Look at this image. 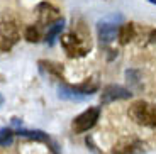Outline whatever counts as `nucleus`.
<instances>
[{
  "label": "nucleus",
  "mask_w": 156,
  "mask_h": 154,
  "mask_svg": "<svg viewBox=\"0 0 156 154\" xmlns=\"http://www.w3.org/2000/svg\"><path fill=\"white\" fill-rule=\"evenodd\" d=\"M131 95H133V93L121 85H107L105 88L102 90L100 102H102V105H107V103H112V102H115V100L131 98Z\"/></svg>",
  "instance_id": "nucleus-6"
},
{
  "label": "nucleus",
  "mask_w": 156,
  "mask_h": 154,
  "mask_svg": "<svg viewBox=\"0 0 156 154\" xmlns=\"http://www.w3.org/2000/svg\"><path fill=\"white\" fill-rule=\"evenodd\" d=\"M14 135H16V132L12 129H0V146H10L12 141H14Z\"/></svg>",
  "instance_id": "nucleus-12"
},
{
  "label": "nucleus",
  "mask_w": 156,
  "mask_h": 154,
  "mask_svg": "<svg viewBox=\"0 0 156 154\" xmlns=\"http://www.w3.org/2000/svg\"><path fill=\"white\" fill-rule=\"evenodd\" d=\"M127 115L137 125L156 129V107L153 103H149V102H144V100L134 102L129 107Z\"/></svg>",
  "instance_id": "nucleus-1"
},
{
  "label": "nucleus",
  "mask_w": 156,
  "mask_h": 154,
  "mask_svg": "<svg viewBox=\"0 0 156 154\" xmlns=\"http://www.w3.org/2000/svg\"><path fill=\"white\" fill-rule=\"evenodd\" d=\"M0 41H4V39H0ZM0 47H4V46H2V44H0Z\"/></svg>",
  "instance_id": "nucleus-16"
},
{
  "label": "nucleus",
  "mask_w": 156,
  "mask_h": 154,
  "mask_svg": "<svg viewBox=\"0 0 156 154\" xmlns=\"http://www.w3.org/2000/svg\"><path fill=\"white\" fill-rule=\"evenodd\" d=\"M149 2H151V4H154V5H156V0H149Z\"/></svg>",
  "instance_id": "nucleus-15"
},
{
  "label": "nucleus",
  "mask_w": 156,
  "mask_h": 154,
  "mask_svg": "<svg viewBox=\"0 0 156 154\" xmlns=\"http://www.w3.org/2000/svg\"><path fill=\"white\" fill-rule=\"evenodd\" d=\"M98 117H100V108L90 107V108H87L85 112H82L80 115L75 117L71 127H73V131L76 132V134H83V132L90 131V129L97 124Z\"/></svg>",
  "instance_id": "nucleus-2"
},
{
  "label": "nucleus",
  "mask_w": 156,
  "mask_h": 154,
  "mask_svg": "<svg viewBox=\"0 0 156 154\" xmlns=\"http://www.w3.org/2000/svg\"><path fill=\"white\" fill-rule=\"evenodd\" d=\"M143 142L136 137H124L112 147V154H139L143 151Z\"/></svg>",
  "instance_id": "nucleus-7"
},
{
  "label": "nucleus",
  "mask_w": 156,
  "mask_h": 154,
  "mask_svg": "<svg viewBox=\"0 0 156 154\" xmlns=\"http://www.w3.org/2000/svg\"><path fill=\"white\" fill-rule=\"evenodd\" d=\"M117 34H119V26L107 22L98 24V39L102 44H110L112 41H115Z\"/></svg>",
  "instance_id": "nucleus-8"
},
{
  "label": "nucleus",
  "mask_w": 156,
  "mask_h": 154,
  "mask_svg": "<svg viewBox=\"0 0 156 154\" xmlns=\"http://www.w3.org/2000/svg\"><path fill=\"white\" fill-rule=\"evenodd\" d=\"M134 37H136V27H134V24H122V26H119L117 39H119L121 44H129Z\"/></svg>",
  "instance_id": "nucleus-9"
},
{
  "label": "nucleus",
  "mask_w": 156,
  "mask_h": 154,
  "mask_svg": "<svg viewBox=\"0 0 156 154\" xmlns=\"http://www.w3.org/2000/svg\"><path fill=\"white\" fill-rule=\"evenodd\" d=\"M36 16H37V22L44 24V26H53L55 22H58L61 19L59 16V10L49 2H41V4L36 7Z\"/></svg>",
  "instance_id": "nucleus-5"
},
{
  "label": "nucleus",
  "mask_w": 156,
  "mask_h": 154,
  "mask_svg": "<svg viewBox=\"0 0 156 154\" xmlns=\"http://www.w3.org/2000/svg\"><path fill=\"white\" fill-rule=\"evenodd\" d=\"M149 41H151V43H154V41H156V31H153L151 34H149Z\"/></svg>",
  "instance_id": "nucleus-14"
},
{
  "label": "nucleus",
  "mask_w": 156,
  "mask_h": 154,
  "mask_svg": "<svg viewBox=\"0 0 156 154\" xmlns=\"http://www.w3.org/2000/svg\"><path fill=\"white\" fill-rule=\"evenodd\" d=\"M0 36L7 44H14L20 39V31L17 26V20L14 19V16L4 12L0 14Z\"/></svg>",
  "instance_id": "nucleus-3"
},
{
  "label": "nucleus",
  "mask_w": 156,
  "mask_h": 154,
  "mask_svg": "<svg viewBox=\"0 0 156 154\" xmlns=\"http://www.w3.org/2000/svg\"><path fill=\"white\" fill-rule=\"evenodd\" d=\"M63 27H65V20H63V19H59L58 22H55L53 26L48 27V32H46V41H48V44H53V43H55L56 37L61 34Z\"/></svg>",
  "instance_id": "nucleus-10"
},
{
  "label": "nucleus",
  "mask_w": 156,
  "mask_h": 154,
  "mask_svg": "<svg viewBox=\"0 0 156 154\" xmlns=\"http://www.w3.org/2000/svg\"><path fill=\"white\" fill-rule=\"evenodd\" d=\"M24 37H26V41H29V43H37L39 41V31L36 26H27L26 27V31H24Z\"/></svg>",
  "instance_id": "nucleus-13"
},
{
  "label": "nucleus",
  "mask_w": 156,
  "mask_h": 154,
  "mask_svg": "<svg viewBox=\"0 0 156 154\" xmlns=\"http://www.w3.org/2000/svg\"><path fill=\"white\" fill-rule=\"evenodd\" d=\"M17 135L34 139V141H48V135L43 131H17Z\"/></svg>",
  "instance_id": "nucleus-11"
},
{
  "label": "nucleus",
  "mask_w": 156,
  "mask_h": 154,
  "mask_svg": "<svg viewBox=\"0 0 156 154\" xmlns=\"http://www.w3.org/2000/svg\"><path fill=\"white\" fill-rule=\"evenodd\" d=\"M61 46L65 47V51H66V54L70 58H82V56H85L88 53V47L85 46V43L75 32H68V34L63 36Z\"/></svg>",
  "instance_id": "nucleus-4"
}]
</instances>
